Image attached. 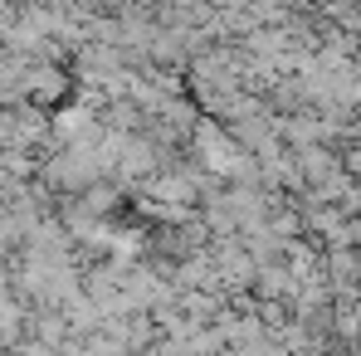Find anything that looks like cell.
Returning a JSON list of instances; mask_svg holds the SVG:
<instances>
[{
  "mask_svg": "<svg viewBox=\"0 0 361 356\" xmlns=\"http://www.w3.org/2000/svg\"><path fill=\"white\" fill-rule=\"evenodd\" d=\"M190 147H195L200 166H205V171H215V176H220V171L230 176L235 166H244V152L235 147V137H230V132H220V122H210V118L190 127Z\"/></svg>",
  "mask_w": 361,
  "mask_h": 356,
  "instance_id": "obj_1",
  "label": "cell"
},
{
  "mask_svg": "<svg viewBox=\"0 0 361 356\" xmlns=\"http://www.w3.org/2000/svg\"><path fill=\"white\" fill-rule=\"evenodd\" d=\"M63 98H68V78L59 63H25V103L54 113Z\"/></svg>",
  "mask_w": 361,
  "mask_h": 356,
  "instance_id": "obj_2",
  "label": "cell"
}]
</instances>
